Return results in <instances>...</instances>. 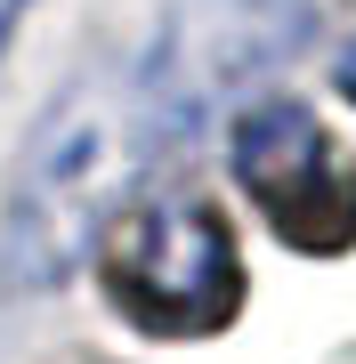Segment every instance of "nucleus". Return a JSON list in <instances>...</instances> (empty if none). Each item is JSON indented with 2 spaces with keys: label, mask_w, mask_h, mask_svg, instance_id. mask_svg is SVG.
Instances as JSON below:
<instances>
[{
  "label": "nucleus",
  "mask_w": 356,
  "mask_h": 364,
  "mask_svg": "<svg viewBox=\"0 0 356 364\" xmlns=\"http://www.w3.org/2000/svg\"><path fill=\"white\" fill-rule=\"evenodd\" d=\"M340 90H348V97H356V49H348V65H340Z\"/></svg>",
  "instance_id": "423d86ee"
},
{
  "label": "nucleus",
  "mask_w": 356,
  "mask_h": 364,
  "mask_svg": "<svg viewBox=\"0 0 356 364\" xmlns=\"http://www.w3.org/2000/svg\"><path fill=\"white\" fill-rule=\"evenodd\" d=\"M16 16H25V0H0V49H9V33H16Z\"/></svg>",
  "instance_id": "39448f33"
},
{
  "label": "nucleus",
  "mask_w": 356,
  "mask_h": 364,
  "mask_svg": "<svg viewBox=\"0 0 356 364\" xmlns=\"http://www.w3.org/2000/svg\"><path fill=\"white\" fill-rule=\"evenodd\" d=\"M138 170V122H130V90L81 81L41 114V130L16 162L9 210H0V275L16 291H49L90 259L106 210L122 203Z\"/></svg>",
  "instance_id": "f257e3e1"
},
{
  "label": "nucleus",
  "mask_w": 356,
  "mask_h": 364,
  "mask_svg": "<svg viewBox=\"0 0 356 364\" xmlns=\"http://www.w3.org/2000/svg\"><path fill=\"white\" fill-rule=\"evenodd\" d=\"M97 275H106L114 308L138 332H219L243 299V267H235V235L227 210L203 195H138L114 203L97 227Z\"/></svg>",
  "instance_id": "f03ea898"
},
{
  "label": "nucleus",
  "mask_w": 356,
  "mask_h": 364,
  "mask_svg": "<svg viewBox=\"0 0 356 364\" xmlns=\"http://www.w3.org/2000/svg\"><path fill=\"white\" fill-rule=\"evenodd\" d=\"M227 154H235L243 195L267 210V227L291 251L332 259V251L356 243V162L332 146V130L308 105H291V97L251 105L227 138Z\"/></svg>",
  "instance_id": "20e7f679"
},
{
  "label": "nucleus",
  "mask_w": 356,
  "mask_h": 364,
  "mask_svg": "<svg viewBox=\"0 0 356 364\" xmlns=\"http://www.w3.org/2000/svg\"><path fill=\"white\" fill-rule=\"evenodd\" d=\"M308 33H316L308 0H186L130 90L138 146H195L211 105L284 65L291 49H308Z\"/></svg>",
  "instance_id": "7ed1b4c3"
}]
</instances>
